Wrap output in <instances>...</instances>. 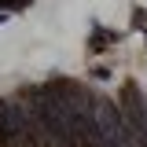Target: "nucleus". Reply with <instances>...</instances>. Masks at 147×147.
Listing matches in <instances>:
<instances>
[{
    "label": "nucleus",
    "mask_w": 147,
    "mask_h": 147,
    "mask_svg": "<svg viewBox=\"0 0 147 147\" xmlns=\"http://www.w3.org/2000/svg\"><path fill=\"white\" fill-rule=\"evenodd\" d=\"M92 77H96V81H107V77H110V70H107V66H99V70H92Z\"/></svg>",
    "instance_id": "1"
}]
</instances>
